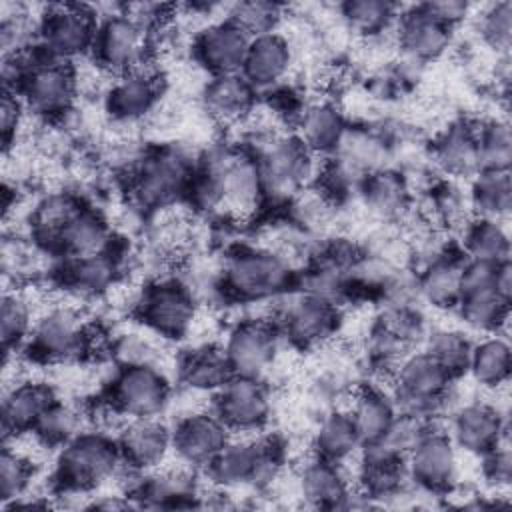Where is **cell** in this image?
<instances>
[{
  "mask_svg": "<svg viewBox=\"0 0 512 512\" xmlns=\"http://www.w3.org/2000/svg\"><path fill=\"white\" fill-rule=\"evenodd\" d=\"M428 208H430V218L442 226H464L472 218V208L468 200V190L452 180H436L428 188Z\"/></svg>",
  "mask_w": 512,
  "mask_h": 512,
  "instance_id": "49",
  "label": "cell"
},
{
  "mask_svg": "<svg viewBox=\"0 0 512 512\" xmlns=\"http://www.w3.org/2000/svg\"><path fill=\"white\" fill-rule=\"evenodd\" d=\"M406 472L412 486L432 496H448L460 474L458 448L450 434L430 428L406 454Z\"/></svg>",
  "mask_w": 512,
  "mask_h": 512,
  "instance_id": "15",
  "label": "cell"
},
{
  "mask_svg": "<svg viewBox=\"0 0 512 512\" xmlns=\"http://www.w3.org/2000/svg\"><path fill=\"white\" fill-rule=\"evenodd\" d=\"M162 82L150 68L128 72L112 80L104 92V110L118 124H136L160 104Z\"/></svg>",
  "mask_w": 512,
  "mask_h": 512,
  "instance_id": "23",
  "label": "cell"
},
{
  "mask_svg": "<svg viewBox=\"0 0 512 512\" xmlns=\"http://www.w3.org/2000/svg\"><path fill=\"white\" fill-rule=\"evenodd\" d=\"M232 436L212 408H196L172 426V454L182 466L206 472Z\"/></svg>",
  "mask_w": 512,
  "mask_h": 512,
  "instance_id": "17",
  "label": "cell"
},
{
  "mask_svg": "<svg viewBox=\"0 0 512 512\" xmlns=\"http://www.w3.org/2000/svg\"><path fill=\"white\" fill-rule=\"evenodd\" d=\"M128 470L116 436L104 430H82L58 448L52 486L66 496H84Z\"/></svg>",
  "mask_w": 512,
  "mask_h": 512,
  "instance_id": "2",
  "label": "cell"
},
{
  "mask_svg": "<svg viewBox=\"0 0 512 512\" xmlns=\"http://www.w3.org/2000/svg\"><path fill=\"white\" fill-rule=\"evenodd\" d=\"M478 458L482 460L480 474L484 482L494 490H506L512 482V452L508 440H502Z\"/></svg>",
  "mask_w": 512,
  "mask_h": 512,
  "instance_id": "55",
  "label": "cell"
},
{
  "mask_svg": "<svg viewBox=\"0 0 512 512\" xmlns=\"http://www.w3.org/2000/svg\"><path fill=\"white\" fill-rule=\"evenodd\" d=\"M434 428V420L414 414V412H406V410H398V414L394 416V420L390 422V426L386 428V432L372 444L406 458V454L420 442V438Z\"/></svg>",
  "mask_w": 512,
  "mask_h": 512,
  "instance_id": "51",
  "label": "cell"
},
{
  "mask_svg": "<svg viewBox=\"0 0 512 512\" xmlns=\"http://www.w3.org/2000/svg\"><path fill=\"white\" fill-rule=\"evenodd\" d=\"M390 156L392 144L384 136V132L368 126L348 124L340 144L330 154V160H334L340 168H344L360 182L364 176L388 168Z\"/></svg>",
  "mask_w": 512,
  "mask_h": 512,
  "instance_id": "32",
  "label": "cell"
},
{
  "mask_svg": "<svg viewBox=\"0 0 512 512\" xmlns=\"http://www.w3.org/2000/svg\"><path fill=\"white\" fill-rule=\"evenodd\" d=\"M468 200L472 216L504 220L512 210L510 170L482 168L468 180Z\"/></svg>",
  "mask_w": 512,
  "mask_h": 512,
  "instance_id": "41",
  "label": "cell"
},
{
  "mask_svg": "<svg viewBox=\"0 0 512 512\" xmlns=\"http://www.w3.org/2000/svg\"><path fill=\"white\" fill-rule=\"evenodd\" d=\"M194 164L196 162L176 146H160L144 152L128 172L132 202L148 212L184 202Z\"/></svg>",
  "mask_w": 512,
  "mask_h": 512,
  "instance_id": "3",
  "label": "cell"
},
{
  "mask_svg": "<svg viewBox=\"0 0 512 512\" xmlns=\"http://www.w3.org/2000/svg\"><path fill=\"white\" fill-rule=\"evenodd\" d=\"M126 496L134 506L146 508H186L196 506L200 498L196 470L178 468H156L142 472V476L128 488Z\"/></svg>",
  "mask_w": 512,
  "mask_h": 512,
  "instance_id": "24",
  "label": "cell"
},
{
  "mask_svg": "<svg viewBox=\"0 0 512 512\" xmlns=\"http://www.w3.org/2000/svg\"><path fill=\"white\" fill-rule=\"evenodd\" d=\"M152 336H156V334H152ZM152 336L120 334L112 342V356L116 358V366H124V364H152V366H160L162 350L154 342Z\"/></svg>",
  "mask_w": 512,
  "mask_h": 512,
  "instance_id": "54",
  "label": "cell"
},
{
  "mask_svg": "<svg viewBox=\"0 0 512 512\" xmlns=\"http://www.w3.org/2000/svg\"><path fill=\"white\" fill-rule=\"evenodd\" d=\"M122 272L120 256L112 250L80 256V258H62V264L54 270V276L66 292L76 298H98L112 290Z\"/></svg>",
  "mask_w": 512,
  "mask_h": 512,
  "instance_id": "28",
  "label": "cell"
},
{
  "mask_svg": "<svg viewBox=\"0 0 512 512\" xmlns=\"http://www.w3.org/2000/svg\"><path fill=\"white\" fill-rule=\"evenodd\" d=\"M232 434H258L272 418V392L260 376L234 374L210 406Z\"/></svg>",
  "mask_w": 512,
  "mask_h": 512,
  "instance_id": "14",
  "label": "cell"
},
{
  "mask_svg": "<svg viewBox=\"0 0 512 512\" xmlns=\"http://www.w3.org/2000/svg\"><path fill=\"white\" fill-rule=\"evenodd\" d=\"M466 256L450 246L434 258L420 262L414 276L418 302L438 310H454L460 302V274Z\"/></svg>",
  "mask_w": 512,
  "mask_h": 512,
  "instance_id": "30",
  "label": "cell"
},
{
  "mask_svg": "<svg viewBox=\"0 0 512 512\" xmlns=\"http://www.w3.org/2000/svg\"><path fill=\"white\" fill-rule=\"evenodd\" d=\"M460 322L480 334H502L510 318V296L496 288L462 296L454 308Z\"/></svg>",
  "mask_w": 512,
  "mask_h": 512,
  "instance_id": "43",
  "label": "cell"
},
{
  "mask_svg": "<svg viewBox=\"0 0 512 512\" xmlns=\"http://www.w3.org/2000/svg\"><path fill=\"white\" fill-rule=\"evenodd\" d=\"M34 474L36 464L32 456L20 450L16 442H4L0 454V502L4 508L28 496Z\"/></svg>",
  "mask_w": 512,
  "mask_h": 512,
  "instance_id": "48",
  "label": "cell"
},
{
  "mask_svg": "<svg viewBox=\"0 0 512 512\" xmlns=\"http://www.w3.org/2000/svg\"><path fill=\"white\" fill-rule=\"evenodd\" d=\"M424 8L436 16L438 20H442L444 24L452 26L456 30V26L466 20V16L470 14L472 6L468 2H460V0H438V2H424Z\"/></svg>",
  "mask_w": 512,
  "mask_h": 512,
  "instance_id": "57",
  "label": "cell"
},
{
  "mask_svg": "<svg viewBox=\"0 0 512 512\" xmlns=\"http://www.w3.org/2000/svg\"><path fill=\"white\" fill-rule=\"evenodd\" d=\"M84 204L86 202L78 194L66 190L42 196L30 210V238L46 254H54L64 228Z\"/></svg>",
  "mask_w": 512,
  "mask_h": 512,
  "instance_id": "36",
  "label": "cell"
},
{
  "mask_svg": "<svg viewBox=\"0 0 512 512\" xmlns=\"http://www.w3.org/2000/svg\"><path fill=\"white\" fill-rule=\"evenodd\" d=\"M116 440L126 468L136 474L162 468L172 454V426L160 416L126 420Z\"/></svg>",
  "mask_w": 512,
  "mask_h": 512,
  "instance_id": "21",
  "label": "cell"
},
{
  "mask_svg": "<svg viewBox=\"0 0 512 512\" xmlns=\"http://www.w3.org/2000/svg\"><path fill=\"white\" fill-rule=\"evenodd\" d=\"M476 30L482 44L496 52V56L508 54L512 44V2L500 0L484 6L480 10Z\"/></svg>",
  "mask_w": 512,
  "mask_h": 512,
  "instance_id": "52",
  "label": "cell"
},
{
  "mask_svg": "<svg viewBox=\"0 0 512 512\" xmlns=\"http://www.w3.org/2000/svg\"><path fill=\"white\" fill-rule=\"evenodd\" d=\"M176 376L186 392L214 396L234 376V370L222 346L198 344L178 358Z\"/></svg>",
  "mask_w": 512,
  "mask_h": 512,
  "instance_id": "33",
  "label": "cell"
},
{
  "mask_svg": "<svg viewBox=\"0 0 512 512\" xmlns=\"http://www.w3.org/2000/svg\"><path fill=\"white\" fill-rule=\"evenodd\" d=\"M298 496L306 506L318 510L348 508L352 504V482L344 464L314 456L302 464L296 478Z\"/></svg>",
  "mask_w": 512,
  "mask_h": 512,
  "instance_id": "26",
  "label": "cell"
},
{
  "mask_svg": "<svg viewBox=\"0 0 512 512\" xmlns=\"http://www.w3.org/2000/svg\"><path fill=\"white\" fill-rule=\"evenodd\" d=\"M512 372V348L504 334H486L474 342L468 376L484 390L498 392L508 384Z\"/></svg>",
  "mask_w": 512,
  "mask_h": 512,
  "instance_id": "40",
  "label": "cell"
},
{
  "mask_svg": "<svg viewBox=\"0 0 512 512\" xmlns=\"http://www.w3.org/2000/svg\"><path fill=\"white\" fill-rule=\"evenodd\" d=\"M346 410L364 446L376 442L386 432L398 414V404L392 390H386L380 384H360L352 390Z\"/></svg>",
  "mask_w": 512,
  "mask_h": 512,
  "instance_id": "35",
  "label": "cell"
},
{
  "mask_svg": "<svg viewBox=\"0 0 512 512\" xmlns=\"http://www.w3.org/2000/svg\"><path fill=\"white\" fill-rule=\"evenodd\" d=\"M298 286L290 256L266 244L234 246L224 258L218 290L232 302L266 304L286 298Z\"/></svg>",
  "mask_w": 512,
  "mask_h": 512,
  "instance_id": "1",
  "label": "cell"
},
{
  "mask_svg": "<svg viewBox=\"0 0 512 512\" xmlns=\"http://www.w3.org/2000/svg\"><path fill=\"white\" fill-rule=\"evenodd\" d=\"M294 64V48L290 40L276 32L250 40L240 74L256 92H272L282 86Z\"/></svg>",
  "mask_w": 512,
  "mask_h": 512,
  "instance_id": "27",
  "label": "cell"
},
{
  "mask_svg": "<svg viewBox=\"0 0 512 512\" xmlns=\"http://www.w3.org/2000/svg\"><path fill=\"white\" fill-rule=\"evenodd\" d=\"M222 178V212L246 218L258 212L266 202L264 182L256 156L242 148H218Z\"/></svg>",
  "mask_w": 512,
  "mask_h": 512,
  "instance_id": "18",
  "label": "cell"
},
{
  "mask_svg": "<svg viewBox=\"0 0 512 512\" xmlns=\"http://www.w3.org/2000/svg\"><path fill=\"white\" fill-rule=\"evenodd\" d=\"M26 106L22 98L14 90H2V104H0V134H2V146L4 154L10 152L12 146H16L18 132L22 128Z\"/></svg>",
  "mask_w": 512,
  "mask_h": 512,
  "instance_id": "56",
  "label": "cell"
},
{
  "mask_svg": "<svg viewBox=\"0 0 512 512\" xmlns=\"http://www.w3.org/2000/svg\"><path fill=\"white\" fill-rule=\"evenodd\" d=\"M56 398V390L44 380H14L2 396V440L32 432L44 410Z\"/></svg>",
  "mask_w": 512,
  "mask_h": 512,
  "instance_id": "29",
  "label": "cell"
},
{
  "mask_svg": "<svg viewBox=\"0 0 512 512\" xmlns=\"http://www.w3.org/2000/svg\"><path fill=\"white\" fill-rule=\"evenodd\" d=\"M296 136L316 156H330L340 144L348 120L342 108L334 100H314L304 104L296 118Z\"/></svg>",
  "mask_w": 512,
  "mask_h": 512,
  "instance_id": "34",
  "label": "cell"
},
{
  "mask_svg": "<svg viewBox=\"0 0 512 512\" xmlns=\"http://www.w3.org/2000/svg\"><path fill=\"white\" fill-rule=\"evenodd\" d=\"M172 400V384L162 366L124 364L116 366L104 398L108 414L118 418L160 416Z\"/></svg>",
  "mask_w": 512,
  "mask_h": 512,
  "instance_id": "9",
  "label": "cell"
},
{
  "mask_svg": "<svg viewBox=\"0 0 512 512\" xmlns=\"http://www.w3.org/2000/svg\"><path fill=\"white\" fill-rule=\"evenodd\" d=\"M256 156L264 182L266 200L290 202L298 192L312 186L320 164L296 134H274L258 142Z\"/></svg>",
  "mask_w": 512,
  "mask_h": 512,
  "instance_id": "5",
  "label": "cell"
},
{
  "mask_svg": "<svg viewBox=\"0 0 512 512\" xmlns=\"http://www.w3.org/2000/svg\"><path fill=\"white\" fill-rule=\"evenodd\" d=\"M282 340L274 318L252 316L230 326L222 350L234 374L262 378L264 372L274 366Z\"/></svg>",
  "mask_w": 512,
  "mask_h": 512,
  "instance_id": "16",
  "label": "cell"
},
{
  "mask_svg": "<svg viewBox=\"0 0 512 512\" xmlns=\"http://www.w3.org/2000/svg\"><path fill=\"white\" fill-rule=\"evenodd\" d=\"M92 346L94 330L82 310L56 304L38 314L24 350L40 364H70L90 354Z\"/></svg>",
  "mask_w": 512,
  "mask_h": 512,
  "instance_id": "6",
  "label": "cell"
},
{
  "mask_svg": "<svg viewBox=\"0 0 512 512\" xmlns=\"http://www.w3.org/2000/svg\"><path fill=\"white\" fill-rule=\"evenodd\" d=\"M310 446L314 456L344 464L358 456L362 440L348 410L336 406L320 414L310 438Z\"/></svg>",
  "mask_w": 512,
  "mask_h": 512,
  "instance_id": "38",
  "label": "cell"
},
{
  "mask_svg": "<svg viewBox=\"0 0 512 512\" xmlns=\"http://www.w3.org/2000/svg\"><path fill=\"white\" fill-rule=\"evenodd\" d=\"M250 36L232 20H216L206 24L192 42V56L210 76L236 74L242 70Z\"/></svg>",
  "mask_w": 512,
  "mask_h": 512,
  "instance_id": "22",
  "label": "cell"
},
{
  "mask_svg": "<svg viewBox=\"0 0 512 512\" xmlns=\"http://www.w3.org/2000/svg\"><path fill=\"white\" fill-rule=\"evenodd\" d=\"M154 34L134 20L124 6L100 16L92 58L98 70L108 76H124L148 68Z\"/></svg>",
  "mask_w": 512,
  "mask_h": 512,
  "instance_id": "8",
  "label": "cell"
},
{
  "mask_svg": "<svg viewBox=\"0 0 512 512\" xmlns=\"http://www.w3.org/2000/svg\"><path fill=\"white\" fill-rule=\"evenodd\" d=\"M274 322L290 346L316 350L336 336L342 324V312L338 304L298 290L296 294H288V304L280 308Z\"/></svg>",
  "mask_w": 512,
  "mask_h": 512,
  "instance_id": "13",
  "label": "cell"
},
{
  "mask_svg": "<svg viewBox=\"0 0 512 512\" xmlns=\"http://www.w3.org/2000/svg\"><path fill=\"white\" fill-rule=\"evenodd\" d=\"M424 350L454 378L466 376L474 340L462 328H434L424 338Z\"/></svg>",
  "mask_w": 512,
  "mask_h": 512,
  "instance_id": "46",
  "label": "cell"
},
{
  "mask_svg": "<svg viewBox=\"0 0 512 512\" xmlns=\"http://www.w3.org/2000/svg\"><path fill=\"white\" fill-rule=\"evenodd\" d=\"M38 314L30 304V298L18 288L6 290L2 294L0 306V340L6 354H16L22 350L32 334Z\"/></svg>",
  "mask_w": 512,
  "mask_h": 512,
  "instance_id": "44",
  "label": "cell"
},
{
  "mask_svg": "<svg viewBox=\"0 0 512 512\" xmlns=\"http://www.w3.org/2000/svg\"><path fill=\"white\" fill-rule=\"evenodd\" d=\"M112 246V230L100 210L84 204L64 228L54 256L80 258L106 252Z\"/></svg>",
  "mask_w": 512,
  "mask_h": 512,
  "instance_id": "39",
  "label": "cell"
},
{
  "mask_svg": "<svg viewBox=\"0 0 512 512\" xmlns=\"http://www.w3.org/2000/svg\"><path fill=\"white\" fill-rule=\"evenodd\" d=\"M430 160L444 178L470 180L480 170L476 122L454 120L430 144Z\"/></svg>",
  "mask_w": 512,
  "mask_h": 512,
  "instance_id": "25",
  "label": "cell"
},
{
  "mask_svg": "<svg viewBox=\"0 0 512 512\" xmlns=\"http://www.w3.org/2000/svg\"><path fill=\"white\" fill-rule=\"evenodd\" d=\"M454 382L426 350H412L392 372V394L398 410L434 420L446 406Z\"/></svg>",
  "mask_w": 512,
  "mask_h": 512,
  "instance_id": "10",
  "label": "cell"
},
{
  "mask_svg": "<svg viewBox=\"0 0 512 512\" xmlns=\"http://www.w3.org/2000/svg\"><path fill=\"white\" fill-rule=\"evenodd\" d=\"M480 170H510L512 164V134L506 118H488L476 122Z\"/></svg>",
  "mask_w": 512,
  "mask_h": 512,
  "instance_id": "50",
  "label": "cell"
},
{
  "mask_svg": "<svg viewBox=\"0 0 512 512\" xmlns=\"http://www.w3.org/2000/svg\"><path fill=\"white\" fill-rule=\"evenodd\" d=\"M338 10L350 30L366 38H380L394 30L402 8L384 0H348Z\"/></svg>",
  "mask_w": 512,
  "mask_h": 512,
  "instance_id": "47",
  "label": "cell"
},
{
  "mask_svg": "<svg viewBox=\"0 0 512 512\" xmlns=\"http://www.w3.org/2000/svg\"><path fill=\"white\" fill-rule=\"evenodd\" d=\"M394 34L398 50L410 64H430L442 58L454 40V28L432 16L424 4L400 10Z\"/></svg>",
  "mask_w": 512,
  "mask_h": 512,
  "instance_id": "20",
  "label": "cell"
},
{
  "mask_svg": "<svg viewBox=\"0 0 512 512\" xmlns=\"http://www.w3.org/2000/svg\"><path fill=\"white\" fill-rule=\"evenodd\" d=\"M364 206L378 218H402L412 204V188L408 176L394 168H382L364 176L358 184Z\"/></svg>",
  "mask_w": 512,
  "mask_h": 512,
  "instance_id": "37",
  "label": "cell"
},
{
  "mask_svg": "<svg viewBox=\"0 0 512 512\" xmlns=\"http://www.w3.org/2000/svg\"><path fill=\"white\" fill-rule=\"evenodd\" d=\"M460 250L466 258L500 264L510 260V234L504 220L472 216L462 226Z\"/></svg>",
  "mask_w": 512,
  "mask_h": 512,
  "instance_id": "42",
  "label": "cell"
},
{
  "mask_svg": "<svg viewBox=\"0 0 512 512\" xmlns=\"http://www.w3.org/2000/svg\"><path fill=\"white\" fill-rule=\"evenodd\" d=\"M78 72L72 62H62L34 48V58L16 86L26 110L42 120H60L72 112L78 98Z\"/></svg>",
  "mask_w": 512,
  "mask_h": 512,
  "instance_id": "7",
  "label": "cell"
},
{
  "mask_svg": "<svg viewBox=\"0 0 512 512\" xmlns=\"http://www.w3.org/2000/svg\"><path fill=\"white\" fill-rule=\"evenodd\" d=\"M280 468L282 452L276 440L256 434H238L228 440L206 468V476L224 490L244 486L264 488L278 478Z\"/></svg>",
  "mask_w": 512,
  "mask_h": 512,
  "instance_id": "4",
  "label": "cell"
},
{
  "mask_svg": "<svg viewBox=\"0 0 512 512\" xmlns=\"http://www.w3.org/2000/svg\"><path fill=\"white\" fill-rule=\"evenodd\" d=\"M226 18L232 20L250 38H256V36L278 30V24L284 18V6L278 2H266V0L238 2L230 6Z\"/></svg>",
  "mask_w": 512,
  "mask_h": 512,
  "instance_id": "53",
  "label": "cell"
},
{
  "mask_svg": "<svg viewBox=\"0 0 512 512\" xmlns=\"http://www.w3.org/2000/svg\"><path fill=\"white\" fill-rule=\"evenodd\" d=\"M204 112L218 124L232 126L248 120L258 106V92L240 74L210 76L204 84L202 94Z\"/></svg>",
  "mask_w": 512,
  "mask_h": 512,
  "instance_id": "31",
  "label": "cell"
},
{
  "mask_svg": "<svg viewBox=\"0 0 512 512\" xmlns=\"http://www.w3.org/2000/svg\"><path fill=\"white\" fill-rule=\"evenodd\" d=\"M86 430V414L74 404L56 398L28 432L42 448H60L76 434Z\"/></svg>",
  "mask_w": 512,
  "mask_h": 512,
  "instance_id": "45",
  "label": "cell"
},
{
  "mask_svg": "<svg viewBox=\"0 0 512 512\" xmlns=\"http://www.w3.org/2000/svg\"><path fill=\"white\" fill-rule=\"evenodd\" d=\"M100 16L84 4H52L38 16L36 46L54 60L74 62L92 54Z\"/></svg>",
  "mask_w": 512,
  "mask_h": 512,
  "instance_id": "12",
  "label": "cell"
},
{
  "mask_svg": "<svg viewBox=\"0 0 512 512\" xmlns=\"http://www.w3.org/2000/svg\"><path fill=\"white\" fill-rule=\"evenodd\" d=\"M134 312L138 322L160 340L186 338L198 318V304L184 282L166 278L154 280L136 296Z\"/></svg>",
  "mask_w": 512,
  "mask_h": 512,
  "instance_id": "11",
  "label": "cell"
},
{
  "mask_svg": "<svg viewBox=\"0 0 512 512\" xmlns=\"http://www.w3.org/2000/svg\"><path fill=\"white\" fill-rule=\"evenodd\" d=\"M448 434L458 452L482 456L508 440V416L496 402L470 400L452 412Z\"/></svg>",
  "mask_w": 512,
  "mask_h": 512,
  "instance_id": "19",
  "label": "cell"
}]
</instances>
